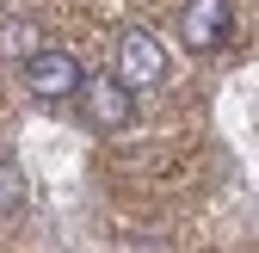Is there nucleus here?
<instances>
[{
    "label": "nucleus",
    "instance_id": "obj_1",
    "mask_svg": "<svg viewBox=\"0 0 259 253\" xmlns=\"http://www.w3.org/2000/svg\"><path fill=\"white\" fill-rule=\"evenodd\" d=\"M111 74L130 93H136V87H160V80H167V50H160V37H154V31H123Z\"/></svg>",
    "mask_w": 259,
    "mask_h": 253
},
{
    "label": "nucleus",
    "instance_id": "obj_2",
    "mask_svg": "<svg viewBox=\"0 0 259 253\" xmlns=\"http://www.w3.org/2000/svg\"><path fill=\"white\" fill-rule=\"evenodd\" d=\"M25 87L37 93V99H74V93L87 87V74H80V62L68 56V50H56V44H44L37 56H25Z\"/></svg>",
    "mask_w": 259,
    "mask_h": 253
},
{
    "label": "nucleus",
    "instance_id": "obj_3",
    "mask_svg": "<svg viewBox=\"0 0 259 253\" xmlns=\"http://www.w3.org/2000/svg\"><path fill=\"white\" fill-rule=\"evenodd\" d=\"M229 0H185L179 7V44L191 50V56H210V50H222V37H229Z\"/></svg>",
    "mask_w": 259,
    "mask_h": 253
},
{
    "label": "nucleus",
    "instance_id": "obj_4",
    "mask_svg": "<svg viewBox=\"0 0 259 253\" xmlns=\"http://www.w3.org/2000/svg\"><path fill=\"white\" fill-rule=\"evenodd\" d=\"M80 99H87V117L99 123V130H123V123L136 117V93H130L117 74H93L80 87Z\"/></svg>",
    "mask_w": 259,
    "mask_h": 253
},
{
    "label": "nucleus",
    "instance_id": "obj_5",
    "mask_svg": "<svg viewBox=\"0 0 259 253\" xmlns=\"http://www.w3.org/2000/svg\"><path fill=\"white\" fill-rule=\"evenodd\" d=\"M19 204H25V173L7 161V154H0V216H13Z\"/></svg>",
    "mask_w": 259,
    "mask_h": 253
}]
</instances>
